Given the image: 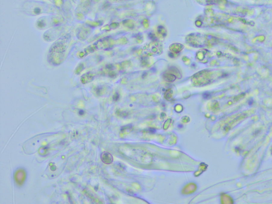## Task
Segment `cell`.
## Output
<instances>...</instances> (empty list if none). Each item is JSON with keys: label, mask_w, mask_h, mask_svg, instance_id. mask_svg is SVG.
Listing matches in <instances>:
<instances>
[{"label": "cell", "mask_w": 272, "mask_h": 204, "mask_svg": "<svg viewBox=\"0 0 272 204\" xmlns=\"http://www.w3.org/2000/svg\"><path fill=\"white\" fill-rule=\"evenodd\" d=\"M101 157L102 162L106 164H111L113 161L112 155L108 152H103L102 153Z\"/></svg>", "instance_id": "2"}, {"label": "cell", "mask_w": 272, "mask_h": 204, "mask_svg": "<svg viewBox=\"0 0 272 204\" xmlns=\"http://www.w3.org/2000/svg\"><path fill=\"white\" fill-rule=\"evenodd\" d=\"M202 96L204 97V99H208L210 97V94H209V93H205L202 95Z\"/></svg>", "instance_id": "3"}, {"label": "cell", "mask_w": 272, "mask_h": 204, "mask_svg": "<svg viewBox=\"0 0 272 204\" xmlns=\"http://www.w3.org/2000/svg\"><path fill=\"white\" fill-rule=\"evenodd\" d=\"M119 98V95L117 93L113 97V99L114 101H117Z\"/></svg>", "instance_id": "5"}, {"label": "cell", "mask_w": 272, "mask_h": 204, "mask_svg": "<svg viewBox=\"0 0 272 204\" xmlns=\"http://www.w3.org/2000/svg\"><path fill=\"white\" fill-rule=\"evenodd\" d=\"M26 177V174L24 170H19L16 172L15 174V180L17 184L19 185H22L25 181Z\"/></svg>", "instance_id": "1"}, {"label": "cell", "mask_w": 272, "mask_h": 204, "mask_svg": "<svg viewBox=\"0 0 272 204\" xmlns=\"http://www.w3.org/2000/svg\"><path fill=\"white\" fill-rule=\"evenodd\" d=\"M182 127H183V125H182V124H179V125H178V128H182Z\"/></svg>", "instance_id": "6"}, {"label": "cell", "mask_w": 272, "mask_h": 204, "mask_svg": "<svg viewBox=\"0 0 272 204\" xmlns=\"http://www.w3.org/2000/svg\"><path fill=\"white\" fill-rule=\"evenodd\" d=\"M149 132L151 133H154L156 132V129L153 128H149Z\"/></svg>", "instance_id": "4"}]
</instances>
